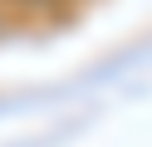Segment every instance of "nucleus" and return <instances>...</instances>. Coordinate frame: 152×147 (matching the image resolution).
<instances>
[{"mask_svg":"<svg viewBox=\"0 0 152 147\" xmlns=\"http://www.w3.org/2000/svg\"><path fill=\"white\" fill-rule=\"evenodd\" d=\"M20 5H59V0H20Z\"/></svg>","mask_w":152,"mask_h":147,"instance_id":"f257e3e1","label":"nucleus"}]
</instances>
